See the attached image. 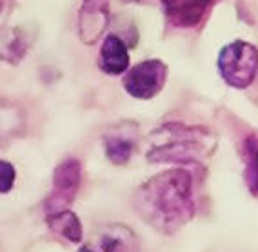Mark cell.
<instances>
[{"instance_id":"1","label":"cell","mask_w":258,"mask_h":252,"mask_svg":"<svg viewBox=\"0 0 258 252\" xmlns=\"http://www.w3.org/2000/svg\"><path fill=\"white\" fill-rule=\"evenodd\" d=\"M133 209L158 232L173 236L195 216L193 176L185 169H169L149 178L133 196Z\"/></svg>"},{"instance_id":"2","label":"cell","mask_w":258,"mask_h":252,"mask_svg":"<svg viewBox=\"0 0 258 252\" xmlns=\"http://www.w3.org/2000/svg\"><path fill=\"white\" fill-rule=\"evenodd\" d=\"M148 161L153 163H200L213 152L217 140L204 127L167 124L153 133Z\"/></svg>"},{"instance_id":"3","label":"cell","mask_w":258,"mask_h":252,"mask_svg":"<svg viewBox=\"0 0 258 252\" xmlns=\"http://www.w3.org/2000/svg\"><path fill=\"white\" fill-rule=\"evenodd\" d=\"M218 71L222 80L233 89H247L258 74V49L244 40L222 47L218 55Z\"/></svg>"},{"instance_id":"4","label":"cell","mask_w":258,"mask_h":252,"mask_svg":"<svg viewBox=\"0 0 258 252\" xmlns=\"http://www.w3.org/2000/svg\"><path fill=\"white\" fill-rule=\"evenodd\" d=\"M166 80L167 65L162 60H144L125 71L124 89L137 100H151L164 89Z\"/></svg>"},{"instance_id":"5","label":"cell","mask_w":258,"mask_h":252,"mask_svg":"<svg viewBox=\"0 0 258 252\" xmlns=\"http://www.w3.org/2000/svg\"><path fill=\"white\" fill-rule=\"evenodd\" d=\"M82 182V165L77 158H68L53 173V191L47 198V212L68 209L75 200Z\"/></svg>"},{"instance_id":"6","label":"cell","mask_w":258,"mask_h":252,"mask_svg":"<svg viewBox=\"0 0 258 252\" xmlns=\"http://www.w3.org/2000/svg\"><path fill=\"white\" fill-rule=\"evenodd\" d=\"M93 252H140L137 234L122 223L106 225L88 243Z\"/></svg>"},{"instance_id":"7","label":"cell","mask_w":258,"mask_h":252,"mask_svg":"<svg viewBox=\"0 0 258 252\" xmlns=\"http://www.w3.org/2000/svg\"><path fill=\"white\" fill-rule=\"evenodd\" d=\"M137 134H139L137 125L129 122L111 127L104 134V149L107 160L115 165L127 163L137 149Z\"/></svg>"},{"instance_id":"8","label":"cell","mask_w":258,"mask_h":252,"mask_svg":"<svg viewBox=\"0 0 258 252\" xmlns=\"http://www.w3.org/2000/svg\"><path fill=\"white\" fill-rule=\"evenodd\" d=\"M213 0H162L167 19L178 28H193L204 19Z\"/></svg>"},{"instance_id":"9","label":"cell","mask_w":258,"mask_h":252,"mask_svg":"<svg viewBox=\"0 0 258 252\" xmlns=\"http://www.w3.org/2000/svg\"><path fill=\"white\" fill-rule=\"evenodd\" d=\"M107 0H84L80 11V37L93 44L107 26Z\"/></svg>"},{"instance_id":"10","label":"cell","mask_w":258,"mask_h":252,"mask_svg":"<svg viewBox=\"0 0 258 252\" xmlns=\"http://www.w3.org/2000/svg\"><path fill=\"white\" fill-rule=\"evenodd\" d=\"M98 67L106 74H124L129 69V51L125 42L116 35H107L102 42Z\"/></svg>"},{"instance_id":"11","label":"cell","mask_w":258,"mask_h":252,"mask_svg":"<svg viewBox=\"0 0 258 252\" xmlns=\"http://www.w3.org/2000/svg\"><path fill=\"white\" fill-rule=\"evenodd\" d=\"M47 225L55 234L66 238L71 243H79L82 239V225L73 211L62 209V211L47 212Z\"/></svg>"},{"instance_id":"12","label":"cell","mask_w":258,"mask_h":252,"mask_svg":"<svg viewBox=\"0 0 258 252\" xmlns=\"http://www.w3.org/2000/svg\"><path fill=\"white\" fill-rule=\"evenodd\" d=\"M242 154H244V180L249 193L258 196V136L249 134L242 143Z\"/></svg>"},{"instance_id":"13","label":"cell","mask_w":258,"mask_h":252,"mask_svg":"<svg viewBox=\"0 0 258 252\" xmlns=\"http://www.w3.org/2000/svg\"><path fill=\"white\" fill-rule=\"evenodd\" d=\"M15 180H17V171L10 161L0 160V194L10 193L15 187Z\"/></svg>"},{"instance_id":"14","label":"cell","mask_w":258,"mask_h":252,"mask_svg":"<svg viewBox=\"0 0 258 252\" xmlns=\"http://www.w3.org/2000/svg\"><path fill=\"white\" fill-rule=\"evenodd\" d=\"M13 4L15 0H0V28H2V24L10 17L11 10H13Z\"/></svg>"},{"instance_id":"15","label":"cell","mask_w":258,"mask_h":252,"mask_svg":"<svg viewBox=\"0 0 258 252\" xmlns=\"http://www.w3.org/2000/svg\"><path fill=\"white\" fill-rule=\"evenodd\" d=\"M79 252H93V250H91V248H89V247H88V245H84V247H82V248H80V250H79Z\"/></svg>"},{"instance_id":"16","label":"cell","mask_w":258,"mask_h":252,"mask_svg":"<svg viewBox=\"0 0 258 252\" xmlns=\"http://www.w3.org/2000/svg\"><path fill=\"white\" fill-rule=\"evenodd\" d=\"M124 2H142V0H124Z\"/></svg>"}]
</instances>
